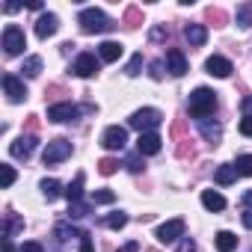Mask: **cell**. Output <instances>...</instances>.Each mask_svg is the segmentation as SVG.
Here are the masks:
<instances>
[{"label": "cell", "mask_w": 252, "mask_h": 252, "mask_svg": "<svg viewBox=\"0 0 252 252\" xmlns=\"http://www.w3.org/2000/svg\"><path fill=\"white\" fill-rule=\"evenodd\" d=\"M187 107H190V116H193L196 122H205V119L214 116V110H217V92L208 89V86H199V89L190 92Z\"/></svg>", "instance_id": "obj_1"}, {"label": "cell", "mask_w": 252, "mask_h": 252, "mask_svg": "<svg viewBox=\"0 0 252 252\" xmlns=\"http://www.w3.org/2000/svg\"><path fill=\"white\" fill-rule=\"evenodd\" d=\"M77 24H80V30L86 33V36H95V33H110L116 24L101 12V9H95V6H89V9H83L80 15H77Z\"/></svg>", "instance_id": "obj_2"}, {"label": "cell", "mask_w": 252, "mask_h": 252, "mask_svg": "<svg viewBox=\"0 0 252 252\" xmlns=\"http://www.w3.org/2000/svg\"><path fill=\"white\" fill-rule=\"evenodd\" d=\"M160 122H163V113L155 110V107H143V110H137L128 119V125H131L134 131H140V134H152L155 128H160Z\"/></svg>", "instance_id": "obj_3"}, {"label": "cell", "mask_w": 252, "mask_h": 252, "mask_svg": "<svg viewBox=\"0 0 252 252\" xmlns=\"http://www.w3.org/2000/svg\"><path fill=\"white\" fill-rule=\"evenodd\" d=\"M95 107H77V104H71V101H63V104H54V107H48V122H74V119H80V113H92Z\"/></svg>", "instance_id": "obj_4"}, {"label": "cell", "mask_w": 252, "mask_h": 252, "mask_svg": "<svg viewBox=\"0 0 252 252\" xmlns=\"http://www.w3.org/2000/svg\"><path fill=\"white\" fill-rule=\"evenodd\" d=\"M24 48H27L24 30H21L18 24H6V27H3V51H6V57H18Z\"/></svg>", "instance_id": "obj_5"}, {"label": "cell", "mask_w": 252, "mask_h": 252, "mask_svg": "<svg viewBox=\"0 0 252 252\" xmlns=\"http://www.w3.org/2000/svg\"><path fill=\"white\" fill-rule=\"evenodd\" d=\"M65 158H71V143L68 140H51L48 146H45V152H42V160H45V166H57V163H63Z\"/></svg>", "instance_id": "obj_6"}, {"label": "cell", "mask_w": 252, "mask_h": 252, "mask_svg": "<svg viewBox=\"0 0 252 252\" xmlns=\"http://www.w3.org/2000/svg\"><path fill=\"white\" fill-rule=\"evenodd\" d=\"M101 146L107 152H122L125 146H128V131H125L122 125H110V128L101 134Z\"/></svg>", "instance_id": "obj_7"}, {"label": "cell", "mask_w": 252, "mask_h": 252, "mask_svg": "<svg viewBox=\"0 0 252 252\" xmlns=\"http://www.w3.org/2000/svg\"><path fill=\"white\" fill-rule=\"evenodd\" d=\"M181 237H184V220H181V217L166 220V222L158 228V240H160V243H175V240H181Z\"/></svg>", "instance_id": "obj_8"}, {"label": "cell", "mask_w": 252, "mask_h": 252, "mask_svg": "<svg viewBox=\"0 0 252 252\" xmlns=\"http://www.w3.org/2000/svg\"><path fill=\"white\" fill-rule=\"evenodd\" d=\"M98 68H101V60H95V54H80L71 63V71L77 77H92V74H98Z\"/></svg>", "instance_id": "obj_9"}, {"label": "cell", "mask_w": 252, "mask_h": 252, "mask_svg": "<svg viewBox=\"0 0 252 252\" xmlns=\"http://www.w3.org/2000/svg\"><path fill=\"white\" fill-rule=\"evenodd\" d=\"M3 92H6V98H9L12 104H21V101L27 98V86H24V80L15 77V74H3Z\"/></svg>", "instance_id": "obj_10"}, {"label": "cell", "mask_w": 252, "mask_h": 252, "mask_svg": "<svg viewBox=\"0 0 252 252\" xmlns=\"http://www.w3.org/2000/svg\"><path fill=\"white\" fill-rule=\"evenodd\" d=\"M36 143H39V140H36L33 134H27V137H18V140L9 146V155H12V158H18V160H27V158L36 152Z\"/></svg>", "instance_id": "obj_11"}, {"label": "cell", "mask_w": 252, "mask_h": 252, "mask_svg": "<svg viewBox=\"0 0 252 252\" xmlns=\"http://www.w3.org/2000/svg\"><path fill=\"white\" fill-rule=\"evenodd\" d=\"M205 68H208V74H211V77H228V74L234 71V65H231V60H225V57H220V54H214V57H208V63H205Z\"/></svg>", "instance_id": "obj_12"}, {"label": "cell", "mask_w": 252, "mask_h": 252, "mask_svg": "<svg viewBox=\"0 0 252 252\" xmlns=\"http://www.w3.org/2000/svg\"><path fill=\"white\" fill-rule=\"evenodd\" d=\"M166 71H169L172 77H184V74H187V60H184V54H181L178 48L166 51Z\"/></svg>", "instance_id": "obj_13"}, {"label": "cell", "mask_w": 252, "mask_h": 252, "mask_svg": "<svg viewBox=\"0 0 252 252\" xmlns=\"http://www.w3.org/2000/svg\"><path fill=\"white\" fill-rule=\"evenodd\" d=\"M160 146H163V140L152 131V134H140V140H137V155H143V158H149V155H158L160 152Z\"/></svg>", "instance_id": "obj_14"}, {"label": "cell", "mask_w": 252, "mask_h": 252, "mask_svg": "<svg viewBox=\"0 0 252 252\" xmlns=\"http://www.w3.org/2000/svg\"><path fill=\"white\" fill-rule=\"evenodd\" d=\"M57 30H60V18H57L54 12H45V15L36 21V36H39V39H51Z\"/></svg>", "instance_id": "obj_15"}, {"label": "cell", "mask_w": 252, "mask_h": 252, "mask_svg": "<svg viewBox=\"0 0 252 252\" xmlns=\"http://www.w3.org/2000/svg\"><path fill=\"white\" fill-rule=\"evenodd\" d=\"M184 39L193 45V48H202L208 42V27L205 24H187L184 27Z\"/></svg>", "instance_id": "obj_16"}, {"label": "cell", "mask_w": 252, "mask_h": 252, "mask_svg": "<svg viewBox=\"0 0 252 252\" xmlns=\"http://www.w3.org/2000/svg\"><path fill=\"white\" fill-rule=\"evenodd\" d=\"M122 54H125V48L119 42H101V48H98V60L101 63H116Z\"/></svg>", "instance_id": "obj_17"}, {"label": "cell", "mask_w": 252, "mask_h": 252, "mask_svg": "<svg viewBox=\"0 0 252 252\" xmlns=\"http://www.w3.org/2000/svg\"><path fill=\"white\" fill-rule=\"evenodd\" d=\"M199 131H202V137L208 140V143H220V137H222V125L220 122H211V119H205V122H199Z\"/></svg>", "instance_id": "obj_18"}, {"label": "cell", "mask_w": 252, "mask_h": 252, "mask_svg": "<svg viewBox=\"0 0 252 252\" xmlns=\"http://www.w3.org/2000/svg\"><path fill=\"white\" fill-rule=\"evenodd\" d=\"M83 181H86V175H83V172H77V175H74V181L68 184V190H65V199H68V205H77V202H83Z\"/></svg>", "instance_id": "obj_19"}, {"label": "cell", "mask_w": 252, "mask_h": 252, "mask_svg": "<svg viewBox=\"0 0 252 252\" xmlns=\"http://www.w3.org/2000/svg\"><path fill=\"white\" fill-rule=\"evenodd\" d=\"M214 246H217L220 252H234V249H237V234H234V231H217Z\"/></svg>", "instance_id": "obj_20"}, {"label": "cell", "mask_w": 252, "mask_h": 252, "mask_svg": "<svg viewBox=\"0 0 252 252\" xmlns=\"http://www.w3.org/2000/svg\"><path fill=\"white\" fill-rule=\"evenodd\" d=\"M234 178H237V169H234V163H225V166H220V169L214 172V181H217L220 187H228V184H234Z\"/></svg>", "instance_id": "obj_21"}, {"label": "cell", "mask_w": 252, "mask_h": 252, "mask_svg": "<svg viewBox=\"0 0 252 252\" xmlns=\"http://www.w3.org/2000/svg\"><path fill=\"white\" fill-rule=\"evenodd\" d=\"M202 205H205L208 211H222V208H225V199H222V193H217V190H205V193H202Z\"/></svg>", "instance_id": "obj_22"}, {"label": "cell", "mask_w": 252, "mask_h": 252, "mask_svg": "<svg viewBox=\"0 0 252 252\" xmlns=\"http://www.w3.org/2000/svg\"><path fill=\"white\" fill-rule=\"evenodd\" d=\"M21 74L24 77H39L42 74V57H27L24 65H21Z\"/></svg>", "instance_id": "obj_23"}, {"label": "cell", "mask_w": 252, "mask_h": 252, "mask_svg": "<svg viewBox=\"0 0 252 252\" xmlns=\"http://www.w3.org/2000/svg\"><path fill=\"white\" fill-rule=\"evenodd\" d=\"M39 187H42V196H45L48 202H54V199L63 193V184H60V181H54V178H45Z\"/></svg>", "instance_id": "obj_24"}, {"label": "cell", "mask_w": 252, "mask_h": 252, "mask_svg": "<svg viewBox=\"0 0 252 252\" xmlns=\"http://www.w3.org/2000/svg\"><path fill=\"white\" fill-rule=\"evenodd\" d=\"M104 225L119 231V228H125V225H128V214H122V211H113V214H107V217H104Z\"/></svg>", "instance_id": "obj_25"}, {"label": "cell", "mask_w": 252, "mask_h": 252, "mask_svg": "<svg viewBox=\"0 0 252 252\" xmlns=\"http://www.w3.org/2000/svg\"><path fill=\"white\" fill-rule=\"evenodd\" d=\"M237 24L246 30V27H252V3H240L237 6Z\"/></svg>", "instance_id": "obj_26"}, {"label": "cell", "mask_w": 252, "mask_h": 252, "mask_svg": "<svg viewBox=\"0 0 252 252\" xmlns=\"http://www.w3.org/2000/svg\"><path fill=\"white\" fill-rule=\"evenodd\" d=\"M89 211H92V202H77V205H68V217H71V220L89 217Z\"/></svg>", "instance_id": "obj_27"}, {"label": "cell", "mask_w": 252, "mask_h": 252, "mask_svg": "<svg viewBox=\"0 0 252 252\" xmlns=\"http://www.w3.org/2000/svg\"><path fill=\"white\" fill-rule=\"evenodd\" d=\"M54 234H57V240H68V237H80L83 231H77L74 225H65V222H60V225L54 228Z\"/></svg>", "instance_id": "obj_28"}, {"label": "cell", "mask_w": 252, "mask_h": 252, "mask_svg": "<svg viewBox=\"0 0 252 252\" xmlns=\"http://www.w3.org/2000/svg\"><path fill=\"white\" fill-rule=\"evenodd\" d=\"M234 169H237V175L249 178V175H252V155H240L237 163H234Z\"/></svg>", "instance_id": "obj_29"}, {"label": "cell", "mask_w": 252, "mask_h": 252, "mask_svg": "<svg viewBox=\"0 0 252 252\" xmlns=\"http://www.w3.org/2000/svg\"><path fill=\"white\" fill-rule=\"evenodd\" d=\"M21 225H24V222H21L18 217H12V214H6V222H3V237H9V240H12V234H15V231H18Z\"/></svg>", "instance_id": "obj_30"}, {"label": "cell", "mask_w": 252, "mask_h": 252, "mask_svg": "<svg viewBox=\"0 0 252 252\" xmlns=\"http://www.w3.org/2000/svg\"><path fill=\"white\" fill-rule=\"evenodd\" d=\"M110 202H116L113 190H95L92 193V205H110Z\"/></svg>", "instance_id": "obj_31"}, {"label": "cell", "mask_w": 252, "mask_h": 252, "mask_svg": "<svg viewBox=\"0 0 252 252\" xmlns=\"http://www.w3.org/2000/svg\"><path fill=\"white\" fill-rule=\"evenodd\" d=\"M140 68H143V54H134L131 63H128V68H125V74H128V77H137Z\"/></svg>", "instance_id": "obj_32"}, {"label": "cell", "mask_w": 252, "mask_h": 252, "mask_svg": "<svg viewBox=\"0 0 252 252\" xmlns=\"http://www.w3.org/2000/svg\"><path fill=\"white\" fill-rule=\"evenodd\" d=\"M116 169H119V160H113V158H104V160L98 163V172H101V175H113Z\"/></svg>", "instance_id": "obj_33"}, {"label": "cell", "mask_w": 252, "mask_h": 252, "mask_svg": "<svg viewBox=\"0 0 252 252\" xmlns=\"http://www.w3.org/2000/svg\"><path fill=\"white\" fill-rule=\"evenodd\" d=\"M0 172H3V187H12V184H15V169H12L9 163L0 166Z\"/></svg>", "instance_id": "obj_34"}, {"label": "cell", "mask_w": 252, "mask_h": 252, "mask_svg": "<svg viewBox=\"0 0 252 252\" xmlns=\"http://www.w3.org/2000/svg\"><path fill=\"white\" fill-rule=\"evenodd\" d=\"M80 252H95V243H92V234L89 231L80 234Z\"/></svg>", "instance_id": "obj_35"}, {"label": "cell", "mask_w": 252, "mask_h": 252, "mask_svg": "<svg viewBox=\"0 0 252 252\" xmlns=\"http://www.w3.org/2000/svg\"><path fill=\"white\" fill-rule=\"evenodd\" d=\"M125 166H128L131 172H140V169H143V155H134V158H128V160H125Z\"/></svg>", "instance_id": "obj_36"}, {"label": "cell", "mask_w": 252, "mask_h": 252, "mask_svg": "<svg viewBox=\"0 0 252 252\" xmlns=\"http://www.w3.org/2000/svg\"><path fill=\"white\" fill-rule=\"evenodd\" d=\"M178 252H196V240L193 237H181L178 240Z\"/></svg>", "instance_id": "obj_37"}, {"label": "cell", "mask_w": 252, "mask_h": 252, "mask_svg": "<svg viewBox=\"0 0 252 252\" xmlns=\"http://www.w3.org/2000/svg\"><path fill=\"white\" fill-rule=\"evenodd\" d=\"M18 252H45V246H42L39 240H27V243H21Z\"/></svg>", "instance_id": "obj_38"}, {"label": "cell", "mask_w": 252, "mask_h": 252, "mask_svg": "<svg viewBox=\"0 0 252 252\" xmlns=\"http://www.w3.org/2000/svg\"><path fill=\"white\" fill-rule=\"evenodd\" d=\"M240 134L243 137H252V116H243L240 119Z\"/></svg>", "instance_id": "obj_39"}, {"label": "cell", "mask_w": 252, "mask_h": 252, "mask_svg": "<svg viewBox=\"0 0 252 252\" xmlns=\"http://www.w3.org/2000/svg\"><path fill=\"white\" fill-rule=\"evenodd\" d=\"M240 110H243V116H252V95H246L240 101Z\"/></svg>", "instance_id": "obj_40"}, {"label": "cell", "mask_w": 252, "mask_h": 252, "mask_svg": "<svg viewBox=\"0 0 252 252\" xmlns=\"http://www.w3.org/2000/svg\"><path fill=\"white\" fill-rule=\"evenodd\" d=\"M152 77H155V80L163 77V63H152Z\"/></svg>", "instance_id": "obj_41"}, {"label": "cell", "mask_w": 252, "mask_h": 252, "mask_svg": "<svg viewBox=\"0 0 252 252\" xmlns=\"http://www.w3.org/2000/svg\"><path fill=\"white\" fill-rule=\"evenodd\" d=\"M240 220H243V225H246V228H252V208H246Z\"/></svg>", "instance_id": "obj_42"}, {"label": "cell", "mask_w": 252, "mask_h": 252, "mask_svg": "<svg viewBox=\"0 0 252 252\" xmlns=\"http://www.w3.org/2000/svg\"><path fill=\"white\" fill-rule=\"evenodd\" d=\"M152 39H155V42H160V39H166V30H160V27H155V30H152Z\"/></svg>", "instance_id": "obj_43"}, {"label": "cell", "mask_w": 252, "mask_h": 252, "mask_svg": "<svg viewBox=\"0 0 252 252\" xmlns=\"http://www.w3.org/2000/svg\"><path fill=\"white\" fill-rule=\"evenodd\" d=\"M137 249H140L137 240H131V243H125V246H122V252H137Z\"/></svg>", "instance_id": "obj_44"}, {"label": "cell", "mask_w": 252, "mask_h": 252, "mask_svg": "<svg viewBox=\"0 0 252 252\" xmlns=\"http://www.w3.org/2000/svg\"><path fill=\"white\" fill-rule=\"evenodd\" d=\"M243 205H246V208H252V190H246V193H243Z\"/></svg>", "instance_id": "obj_45"}, {"label": "cell", "mask_w": 252, "mask_h": 252, "mask_svg": "<svg viewBox=\"0 0 252 252\" xmlns=\"http://www.w3.org/2000/svg\"><path fill=\"white\" fill-rule=\"evenodd\" d=\"M3 252H15V246H12V240H9V237H3Z\"/></svg>", "instance_id": "obj_46"}]
</instances>
